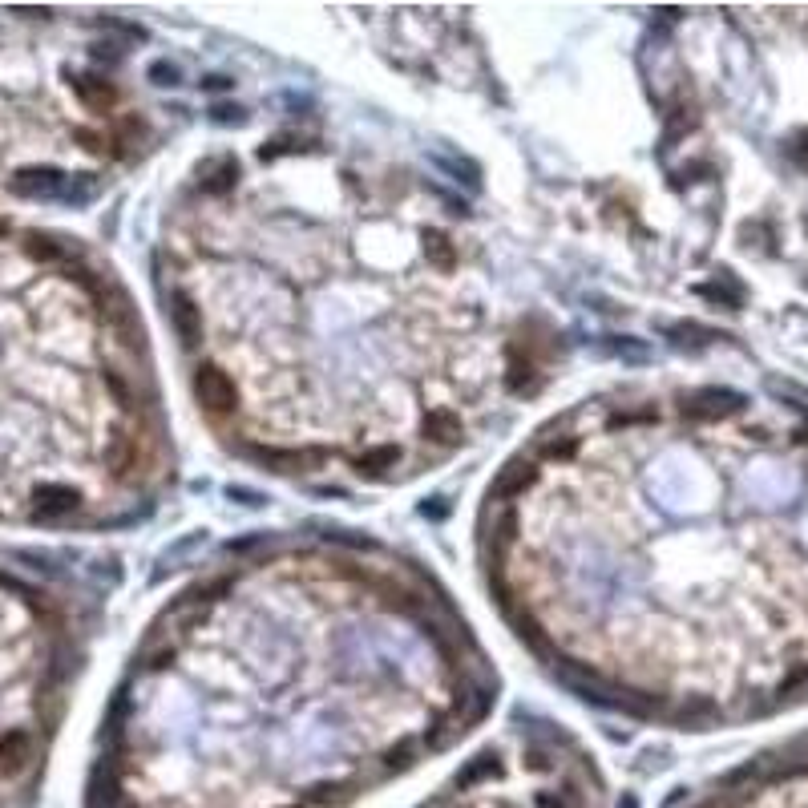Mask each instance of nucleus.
<instances>
[{
    "instance_id": "1",
    "label": "nucleus",
    "mask_w": 808,
    "mask_h": 808,
    "mask_svg": "<svg viewBox=\"0 0 808 808\" xmlns=\"http://www.w3.org/2000/svg\"><path fill=\"white\" fill-rule=\"evenodd\" d=\"M497 756L489 752V756H477V764H469L461 776H457V792H465L457 804L461 808H518L514 800H505V796H493V776H497ZM526 808H586V796L578 792V788H538V792H530V804Z\"/></svg>"
},
{
    "instance_id": "2",
    "label": "nucleus",
    "mask_w": 808,
    "mask_h": 808,
    "mask_svg": "<svg viewBox=\"0 0 808 808\" xmlns=\"http://www.w3.org/2000/svg\"><path fill=\"white\" fill-rule=\"evenodd\" d=\"M716 808H808V764L776 772L760 788H748L744 796L716 804Z\"/></svg>"
},
{
    "instance_id": "3",
    "label": "nucleus",
    "mask_w": 808,
    "mask_h": 808,
    "mask_svg": "<svg viewBox=\"0 0 808 808\" xmlns=\"http://www.w3.org/2000/svg\"><path fill=\"white\" fill-rule=\"evenodd\" d=\"M69 178L73 174L57 170V166H29V170H17L9 178V190L21 194V198H33V202H61Z\"/></svg>"
},
{
    "instance_id": "4",
    "label": "nucleus",
    "mask_w": 808,
    "mask_h": 808,
    "mask_svg": "<svg viewBox=\"0 0 808 808\" xmlns=\"http://www.w3.org/2000/svg\"><path fill=\"white\" fill-rule=\"evenodd\" d=\"M33 518L37 522H57V518H65V514H73L77 505H81V493L73 489V485H37L33 489Z\"/></svg>"
},
{
    "instance_id": "5",
    "label": "nucleus",
    "mask_w": 808,
    "mask_h": 808,
    "mask_svg": "<svg viewBox=\"0 0 808 808\" xmlns=\"http://www.w3.org/2000/svg\"><path fill=\"white\" fill-rule=\"evenodd\" d=\"M194 388H198V400L207 404L211 413H231V409H235V380H231L227 372H219V368H202Z\"/></svg>"
},
{
    "instance_id": "6",
    "label": "nucleus",
    "mask_w": 808,
    "mask_h": 808,
    "mask_svg": "<svg viewBox=\"0 0 808 808\" xmlns=\"http://www.w3.org/2000/svg\"><path fill=\"white\" fill-rule=\"evenodd\" d=\"M29 752H33V736L13 728V732H0V776H13L29 764Z\"/></svg>"
},
{
    "instance_id": "7",
    "label": "nucleus",
    "mask_w": 808,
    "mask_h": 808,
    "mask_svg": "<svg viewBox=\"0 0 808 808\" xmlns=\"http://www.w3.org/2000/svg\"><path fill=\"white\" fill-rule=\"evenodd\" d=\"M170 316H174V328L186 344H194L198 336V320H202V308H194V303L186 299V291H174L170 295Z\"/></svg>"
},
{
    "instance_id": "8",
    "label": "nucleus",
    "mask_w": 808,
    "mask_h": 808,
    "mask_svg": "<svg viewBox=\"0 0 808 808\" xmlns=\"http://www.w3.org/2000/svg\"><path fill=\"white\" fill-rule=\"evenodd\" d=\"M396 465H400V449H396V445L368 449V453L356 457V473H364V477H384V473L396 469Z\"/></svg>"
},
{
    "instance_id": "9",
    "label": "nucleus",
    "mask_w": 808,
    "mask_h": 808,
    "mask_svg": "<svg viewBox=\"0 0 808 808\" xmlns=\"http://www.w3.org/2000/svg\"><path fill=\"white\" fill-rule=\"evenodd\" d=\"M425 437L437 441V445H457V441H461V421H457L449 409H437V413L425 421Z\"/></svg>"
},
{
    "instance_id": "10",
    "label": "nucleus",
    "mask_w": 808,
    "mask_h": 808,
    "mask_svg": "<svg viewBox=\"0 0 808 808\" xmlns=\"http://www.w3.org/2000/svg\"><path fill=\"white\" fill-rule=\"evenodd\" d=\"M235 174H239L235 158H219V162H207V166H202V186H207L211 194H223V190H231V186H235Z\"/></svg>"
},
{
    "instance_id": "11",
    "label": "nucleus",
    "mask_w": 808,
    "mask_h": 808,
    "mask_svg": "<svg viewBox=\"0 0 808 808\" xmlns=\"http://www.w3.org/2000/svg\"><path fill=\"white\" fill-rule=\"evenodd\" d=\"M73 89H77V97L85 101V106H93V110H106L110 101H114V89L101 77H73Z\"/></svg>"
},
{
    "instance_id": "12",
    "label": "nucleus",
    "mask_w": 808,
    "mask_h": 808,
    "mask_svg": "<svg viewBox=\"0 0 808 808\" xmlns=\"http://www.w3.org/2000/svg\"><path fill=\"white\" fill-rule=\"evenodd\" d=\"M530 481H534V465H514V469H505V477L493 485V497H514V493H522Z\"/></svg>"
},
{
    "instance_id": "13",
    "label": "nucleus",
    "mask_w": 808,
    "mask_h": 808,
    "mask_svg": "<svg viewBox=\"0 0 808 808\" xmlns=\"http://www.w3.org/2000/svg\"><path fill=\"white\" fill-rule=\"evenodd\" d=\"M150 77H154L158 85H178L182 73H178V65H170V61H154V65H150Z\"/></svg>"
},
{
    "instance_id": "14",
    "label": "nucleus",
    "mask_w": 808,
    "mask_h": 808,
    "mask_svg": "<svg viewBox=\"0 0 808 808\" xmlns=\"http://www.w3.org/2000/svg\"><path fill=\"white\" fill-rule=\"evenodd\" d=\"M788 154H792V162L800 166V170H808V130H800L796 138H792V146H788Z\"/></svg>"
},
{
    "instance_id": "15",
    "label": "nucleus",
    "mask_w": 808,
    "mask_h": 808,
    "mask_svg": "<svg viewBox=\"0 0 808 808\" xmlns=\"http://www.w3.org/2000/svg\"><path fill=\"white\" fill-rule=\"evenodd\" d=\"M215 118H219V122H231V118L239 122V110H231V106H219V110H215Z\"/></svg>"
},
{
    "instance_id": "16",
    "label": "nucleus",
    "mask_w": 808,
    "mask_h": 808,
    "mask_svg": "<svg viewBox=\"0 0 808 808\" xmlns=\"http://www.w3.org/2000/svg\"><path fill=\"white\" fill-rule=\"evenodd\" d=\"M0 231H5V227H0Z\"/></svg>"
}]
</instances>
